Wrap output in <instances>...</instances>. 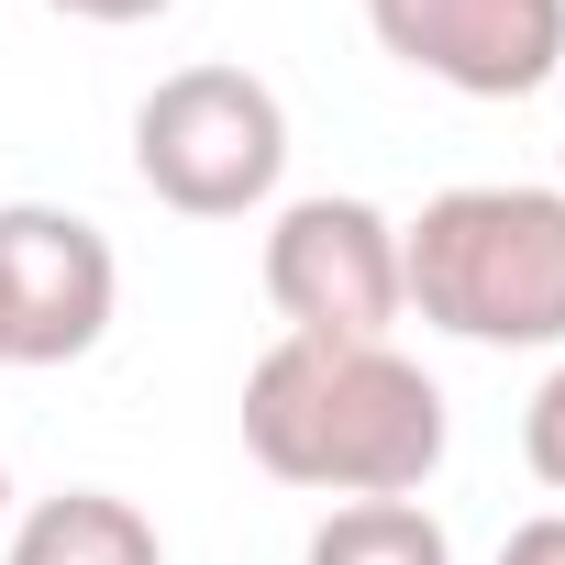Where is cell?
Here are the masks:
<instances>
[{
    "instance_id": "obj_1",
    "label": "cell",
    "mask_w": 565,
    "mask_h": 565,
    "mask_svg": "<svg viewBox=\"0 0 565 565\" xmlns=\"http://www.w3.org/2000/svg\"><path fill=\"white\" fill-rule=\"evenodd\" d=\"M455 411L399 344L277 333L244 366V455L311 499H422L444 477Z\"/></svg>"
},
{
    "instance_id": "obj_2",
    "label": "cell",
    "mask_w": 565,
    "mask_h": 565,
    "mask_svg": "<svg viewBox=\"0 0 565 565\" xmlns=\"http://www.w3.org/2000/svg\"><path fill=\"white\" fill-rule=\"evenodd\" d=\"M399 289L433 333L543 355L565 344V189H444L399 222Z\"/></svg>"
},
{
    "instance_id": "obj_3",
    "label": "cell",
    "mask_w": 565,
    "mask_h": 565,
    "mask_svg": "<svg viewBox=\"0 0 565 565\" xmlns=\"http://www.w3.org/2000/svg\"><path fill=\"white\" fill-rule=\"evenodd\" d=\"M134 178L178 222H244L289 178V100L255 67H167L134 100Z\"/></svg>"
},
{
    "instance_id": "obj_4",
    "label": "cell",
    "mask_w": 565,
    "mask_h": 565,
    "mask_svg": "<svg viewBox=\"0 0 565 565\" xmlns=\"http://www.w3.org/2000/svg\"><path fill=\"white\" fill-rule=\"evenodd\" d=\"M266 300L289 333L322 344H388V322L411 311L399 289V222L355 189H311L266 222Z\"/></svg>"
},
{
    "instance_id": "obj_5",
    "label": "cell",
    "mask_w": 565,
    "mask_h": 565,
    "mask_svg": "<svg viewBox=\"0 0 565 565\" xmlns=\"http://www.w3.org/2000/svg\"><path fill=\"white\" fill-rule=\"evenodd\" d=\"M122 311V255L56 200L0 211V366H78Z\"/></svg>"
},
{
    "instance_id": "obj_6",
    "label": "cell",
    "mask_w": 565,
    "mask_h": 565,
    "mask_svg": "<svg viewBox=\"0 0 565 565\" xmlns=\"http://www.w3.org/2000/svg\"><path fill=\"white\" fill-rule=\"evenodd\" d=\"M366 34L455 100H532L565 67V0H366Z\"/></svg>"
},
{
    "instance_id": "obj_7",
    "label": "cell",
    "mask_w": 565,
    "mask_h": 565,
    "mask_svg": "<svg viewBox=\"0 0 565 565\" xmlns=\"http://www.w3.org/2000/svg\"><path fill=\"white\" fill-rule=\"evenodd\" d=\"M0 565H167V543L122 488H56V499H34L12 521V554Z\"/></svg>"
},
{
    "instance_id": "obj_8",
    "label": "cell",
    "mask_w": 565,
    "mask_h": 565,
    "mask_svg": "<svg viewBox=\"0 0 565 565\" xmlns=\"http://www.w3.org/2000/svg\"><path fill=\"white\" fill-rule=\"evenodd\" d=\"M300 565H455V543L422 499H344V510H322Z\"/></svg>"
},
{
    "instance_id": "obj_9",
    "label": "cell",
    "mask_w": 565,
    "mask_h": 565,
    "mask_svg": "<svg viewBox=\"0 0 565 565\" xmlns=\"http://www.w3.org/2000/svg\"><path fill=\"white\" fill-rule=\"evenodd\" d=\"M521 455H532V477L565 499V366L532 388V411H521Z\"/></svg>"
},
{
    "instance_id": "obj_10",
    "label": "cell",
    "mask_w": 565,
    "mask_h": 565,
    "mask_svg": "<svg viewBox=\"0 0 565 565\" xmlns=\"http://www.w3.org/2000/svg\"><path fill=\"white\" fill-rule=\"evenodd\" d=\"M499 565H565V510H532V521L499 543Z\"/></svg>"
},
{
    "instance_id": "obj_11",
    "label": "cell",
    "mask_w": 565,
    "mask_h": 565,
    "mask_svg": "<svg viewBox=\"0 0 565 565\" xmlns=\"http://www.w3.org/2000/svg\"><path fill=\"white\" fill-rule=\"evenodd\" d=\"M45 12H67V23H100V34H122V23H156V12H178V0H45Z\"/></svg>"
},
{
    "instance_id": "obj_12",
    "label": "cell",
    "mask_w": 565,
    "mask_h": 565,
    "mask_svg": "<svg viewBox=\"0 0 565 565\" xmlns=\"http://www.w3.org/2000/svg\"><path fill=\"white\" fill-rule=\"evenodd\" d=\"M0 521H12V466H0Z\"/></svg>"
}]
</instances>
